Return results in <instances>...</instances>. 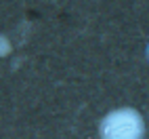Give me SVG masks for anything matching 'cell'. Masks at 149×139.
<instances>
[{"mask_svg": "<svg viewBox=\"0 0 149 139\" xmlns=\"http://www.w3.org/2000/svg\"><path fill=\"white\" fill-rule=\"evenodd\" d=\"M99 135L103 139H143L145 120L136 107H116L99 122Z\"/></svg>", "mask_w": 149, "mask_h": 139, "instance_id": "6da1fadb", "label": "cell"}, {"mask_svg": "<svg viewBox=\"0 0 149 139\" xmlns=\"http://www.w3.org/2000/svg\"><path fill=\"white\" fill-rule=\"evenodd\" d=\"M8 53H11V40L4 34H0V57H6Z\"/></svg>", "mask_w": 149, "mask_h": 139, "instance_id": "7a4b0ae2", "label": "cell"}, {"mask_svg": "<svg viewBox=\"0 0 149 139\" xmlns=\"http://www.w3.org/2000/svg\"><path fill=\"white\" fill-rule=\"evenodd\" d=\"M145 59H147V63H149V42H147V46H145Z\"/></svg>", "mask_w": 149, "mask_h": 139, "instance_id": "3957f363", "label": "cell"}]
</instances>
